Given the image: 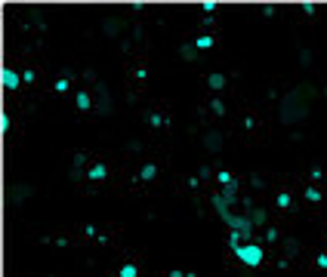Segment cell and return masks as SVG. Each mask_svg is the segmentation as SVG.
I'll return each instance as SVG.
<instances>
[{
	"label": "cell",
	"mask_w": 327,
	"mask_h": 277,
	"mask_svg": "<svg viewBox=\"0 0 327 277\" xmlns=\"http://www.w3.org/2000/svg\"><path fill=\"white\" fill-rule=\"evenodd\" d=\"M232 253L238 256V259H241V262H244L247 268H260V265H262V247H260V244H250V240H247V244L234 247Z\"/></svg>",
	"instance_id": "1"
},
{
	"label": "cell",
	"mask_w": 327,
	"mask_h": 277,
	"mask_svg": "<svg viewBox=\"0 0 327 277\" xmlns=\"http://www.w3.org/2000/svg\"><path fill=\"white\" fill-rule=\"evenodd\" d=\"M22 83H25L22 71H12V68H6V71H4V86H6V89H19Z\"/></svg>",
	"instance_id": "2"
},
{
	"label": "cell",
	"mask_w": 327,
	"mask_h": 277,
	"mask_svg": "<svg viewBox=\"0 0 327 277\" xmlns=\"http://www.w3.org/2000/svg\"><path fill=\"white\" fill-rule=\"evenodd\" d=\"M74 105H78V111H90V105H93V96H90L86 89H78V92H74Z\"/></svg>",
	"instance_id": "3"
},
{
	"label": "cell",
	"mask_w": 327,
	"mask_h": 277,
	"mask_svg": "<svg viewBox=\"0 0 327 277\" xmlns=\"http://www.w3.org/2000/svg\"><path fill=\"white\" fill-rule=\"evenodd\" d=\"M105 176H108V170H105V163H102V160L90 166V179H93V182H105Z\"/></svg>",
	"instance_id": "4"
},
{
	"label": "cell",
	"mask_w": 327,
	"mask_h": 277,
	"mask_svg": "<svg viewBox=\"0 0 327 277\" xmlns=\"http://www.w3.org/2000/svg\"><path fill=\"white\" fill-rule=\"evenodd\" d=\"M213 43H216V37H210V34H201V37H194V43H192V46H194V49H210Z\"/></svg>",
	"instance_id": "5"
},
{
	"label": "cell",
	"mask_w": 327,
	"mask_h": 277,
	"mask_svg": "<svg viewBox=\"0 0 327 277\" xmlns=\"http://www.w3.org/2000/svg\"><path fill=\"white\" fill-rule=\"evenodd\" d=\"M207 83H210V89H222V86H226V77H222L220 71H213L210 77H207Z\"/></svg>",
	"instance_id": "6"
},
{
	"label": "cell",
	"mask_w": 327,
	"mask_h": 277,
	"mask_svg": "<svg viewBox=\"0 0 327 277\" xmlns=\"http://www.w3.org/2000/svg\"><path fill=\"white\" fill-rule=\"evenodd\" d=\"M228 203H232L228 197H216V200H213V207L220 210V216H222V219H228Z\"/></svg>",
	"instance_id": "7"
},
{
	"label": "cell",
	"mask_w": 327,
	"mask_h": 277,
	"mask_svg": "<svg viewBox=\"0 0 327 277\" xmlns=\"http://www.w3.org/2000/svg\"><path fill=\"white\" fill-rule=\"evenodd\" d=\"M118 277H139V268H136L133 262H126V265H120V271H118Z\"/></svg>",
	"instance_id": "8"
},
{
	"label": "cell",
	"mask_w": 327,
	"mask_h": 277,
	"mask_svg": "<svg viewBox=\"0 0 327 277\" xmlns=\"http://www.w3.org/2000/svg\"><path fill=\"white\" fill-rule=\"evenodd\" d=\"M71 89V80L68 77H59L56 83H52V92H59V96H62V92H68Z\"/></svg>",
	"instance_id": "9"
},
{
	"label": "cell",
	"mask_w": 327,
	"mask_h": 277,
	"mask_svg": "<svg viewBox=\"0 0 327 277\" xmlns=\"http://www.w3.org/2000/svg\"><path fill=\"white\" fill-rule=\"evenodd\" d=\"M275 203H278V207H281V210H287V207H290V203H294V197H290L287 191H281V194L275 197Z\"/></svg>",
	"instance_id": "10"
},
{
	"label": "cell",
	"mask_w": 327,
	"mask_h": 277,
	"mask_svg": "<svg viewBox=\"0 0 327 277\" xmlns=\"http://www.w3.org/2000/svg\"><path fill=\"white\" fill-rule=\"evenodd\" d=\"M154 176H158V166H154V163H148V166H142V179H148V182H152Z\"/></svg>",
	"instance_id": "11"
},
{
	"label": "cell",
	"mask_w": 327,
	"mask_h": 277,
	"mask_svg": "<svg viewBox=\"0 0 327 277\" xmlns=\"http://www.w3.org/2000/svg\"><path fill=\"white\" fill-rule=\"evenodd\" d=\"M232 182H234V173L222 170V173H220V185H232Z\"/></svg>",
	"instance_id": "12"
},
{
	"label": "cell",
	"mask_w": 327,
	"mask_h": 277,
	"mask_svg": "<svg viewBox=\"0 0 327 277\" xmlns=\"http://www.w3.org/2000/svg\"><path fill=\"white\" fill-rule=\"evenodd\" d=\"M306 200H312V203L321 200V191H318V188H306Z\"/></svg>",
	"instance_id": "13"
},
{
	"label": "cell",
	"mask_w": 327,
	"mask_h": 277,
	"mask_svg": "<svg viewBox=\"0 0 327 277\" xmlns=\"http://www.w3.org/2000/svg\"><path fill=\"white\" fill-rule=\"evenodd\" d=\"M318 268H327V253H321V256H318Z\"/></svg>",
	"instance_id": "14"
},
{
	"label": "cell",
	"mask_w": 327,
	"mask_h": 277,
	"mask_svg": "<svg viewBox=\"0 0 327 277\" xmlns=\"http://www.w3.org/2000/svg\"><path fill=\"white\" fill-rule=\"evenodd\" d=\"M170 277H186V271H170Z\"/></svg>",
	"instance_id": "15"
}]
</instances>
